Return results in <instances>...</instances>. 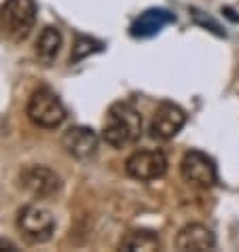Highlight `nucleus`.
<instances>
[{
  "instance_id": "obj_1",
  "label": "nucleus",
  "mask_w": 239,
  "mask_h": 252,
  "mask_svg": "<svg viewBox=\"0 0 239 252\" xmlns=\"http://www.w3.org/2000/svg\"><path fill=\"white\" fill-rule=\"evenodd\" d=\"M142 134V117L127 102H115L106 110L102 125V138L112 149H123L138 142Z\"/></svg>"
},
{
  "instance_id": "obj_2",
  "label": "nucleus",
  "mask_w": 239,
  "mask_h": 252,
  "mask_svg": "<svg viewBox=\"0 0 239 252\" xmlns=\"http://www.w3.org/2000/svg\"><path fill=\"white\" fill-rule=\"evenodd\" d=\"M36 22L34 0H6L0 6V34L11 43H22Z\"/></svg>"
},
{
  "instance_id": "obj_3",
  "label": "nucleus",
  "mask_w": 239,
  "mask_h": 252,
  "mask_svg": "<svg viewBox=\"0 0 239 252\" xmlns=\"http://www.w3.org/2000/svg\"><path fill=\"white\" fill-rule=\"evenodd\" d=\"M28 119L40 129H55L64 123L66 119V108L61 100L55 95L49 87H38L32 92L30 100L26 106Z\"/></svg>"
},
{
  "instance_id": "obj_4",
  "label": "nucleus",
  "mask_w": 239,
  "mask_h": 252,
  "mask_svg": "<svg viewBox=\"0 0 239 252\" xmlns=\"http://www.w3.org/2000/svg\"><path fill=\"white\" fill-rule=\"evenodd\" d=\"M17 229L30 244H45L53 237L55 219L47 208L28 204L17 212Z\"/></svg>"
},
{
  "instance_id": "obj_5",
  "label": "nucleus",
  "mask_w": 239,
  "mask_h": 252,
  "mask_svg": "<svg viewBox=\"0 0 239 252\" xmlns=\"http://www.w3.org/2000/svg\"><path fill=\"white\" fill-rule=\"evenodd\" d=\"M19 187L34 199H49L61 191V178L45 165H26L19 172Z\"/></svg>"
},
{
  "instance_id": "obj_6",
  "label": "nucleus",
  "mask_w": 239,
  "mask_h": 252,
  "mask_svg": "<svg viewBox=\"0 0 239 252\" xmlns=\"http://www.w3.org/2000/svg\"><path fill=\"white\" fill-rule=\"evenodd\" d=\"M180 174L188 185L201 187V189H209L216 185L218 180V172H216V163L212 157H208L201 151H188L180 161Z\"/></svg>"
},
{
  "instance_id": "obj_7",
  "label": "nucleus",
  "mask_w": 239,
  "mask_h": 252,
  "mask_svg": "<svg viewBox=\"0 0 239 252\" xmlns=\"http://www.w3.org/2000/svg\"><path fill=\"white\" fill-rule=\"evenodd\" d=\"M125 172L127 176L140 183H150L167 172V159L161 151H136L125 161Z\"/></svg>"
},
{
  "instance_id": "obj_8",
  "label": "nucleus",
  "mask_w": 239,
  "mask_h": 252,
  "mask_svg": "<svg viewBox=\"0 0 239 252\" xmlns=\"http://www.w3.org/2000/svg\"><path fill=\"white\" fill-rule=\"evenodd\" d=\"M61 146L66 149L70 157L79 159V161H89L95 157L97 146H100V138L91 127L85 125H74L68 127L61 136Z\"/></svg>"
},
{
  "instance_id": "obj_9",
  "label": "nucleus",
  "mask_w": 239,
  "mask_h": 252,
  "mask_svg": "<svg viewBox=\"0 0 239 252\" xmlns=\"http://www.w3.org/2000/svg\"><path fill=\"white\" fill-rule=\"evenodd\" d=\"M184 123H186L184 110L172 102H163L152 115L150 136L157 138V140H172L182 127H184Z\"/></svg>"
},
{
  "instance_id": "obj_10",
  "label": "nucleus",
  "mask_w": 239,
  "mask_h": 252,
  "mask_svg": "<svg viewBox=\"0 0 239 252\" xmlns=\"http://www.w3.org/2000/svg\"><path fill=\"white\" fill-rule=\"evenodd\" d=\"M216 246V237L206 225L199 222H191V225L182 227L176 235V248L182 252H203V250H212Z\"/></svg>"
},
{
  "instance_id": "obj_11",
  "label": "nucleus",
  "mask_w": 239,
  "mask_h": 252,
  "mask_svg": "<svg viewBox=\"0 0 239 252\" xmlns=\"http://www.w3.org/2000/svg\"><path fill=\"white\" fill-rule=\"evenodd\" d=\"M172 22H176V17L167 9H149L131 24L129 32L133 38H150Z\"/></svg>"
},
{
  "instance_id": "obj_12",
  "label": "nucleus",
  "mask_w": 239,
  "mask_h": 252,
  "mask_svg": "<svg viewBox=\"0 0 239 252\" xmlns=\"http://www.w3.org/2000/svg\"><path fill=\"white\" fill-rule=\"evenodd\" d=\"M60 49H61V32L53 26L43 28V32H40V36L36 40V49H34L36 60L43 66H51L55 58H58Z\"/></svg>"
},
{
  "instance_id": "obj_13",
  "label": "nucleus",
  "mask_w": 239,
  "mask_h": 252,
  "mask_svg": "<svg viewBox=\"0 0 239 252\" xmlns=\"http://www.w3.org/2000/svg\"><path fill=\"white\" fill-rule=\"evenodd\" d=\"M119 248L125 250V252H138V250H159L161 248V242L157 233L152 231H144V229H136V231H129L127 235L121 240Z\"/></svg>"
},
{
  "instance_id": "obj_14",
  "label": "nucleus",
  "mask_w": 239,
  "mask_h": 252,
  "mask_svg": "<svg viewBox=\"0 0 239 252\" xmlns=\"http://www.w3.org/2000/svg\"><path fill=\"white\" fill-rule=\"evenodd\" d=\"M0 250H6V252H15L17 246L13 244L11 240H4V237H0Z\"/></svg>"
}]
</instances>
